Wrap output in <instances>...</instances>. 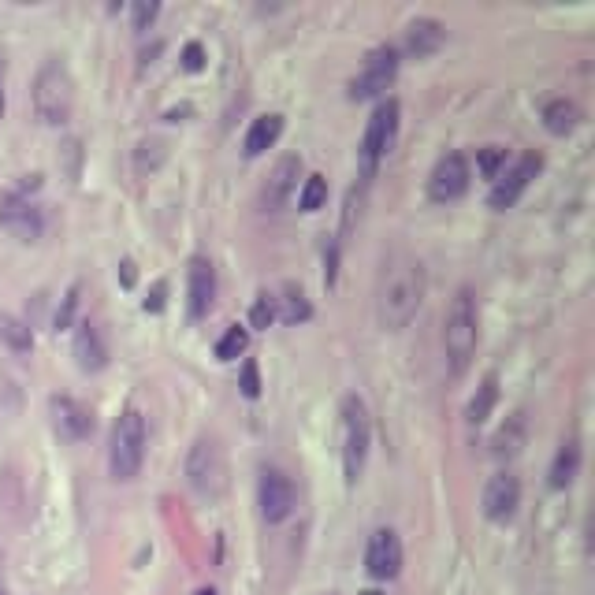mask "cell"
Segmentation results:
<instances>
[{
	"mask_svg": "<svg viewBox=\"0 0 595 595\" xmlns=\"http://www.w3.org/2000/svg\"><path fill=\"white\" fill-rule=\"evenodd\" d=\"M424 298V268L410 253H391L380 272V291H376V313L387 331H402L417 317V305Z\"/></svg>",
	"mask_w": 595,
	"mask_h": 595,
	"instance_id": "obj_1",
	"label": "cell"
},
{
	"mask_svg": "<svg viewBox=\"0 0 595 595\" xmlns=\"http://www.w3.org/2000/svg\"><path fill=\"white\" fill-rule=\"evenodd\" d=\"M71 108H75V82H71V71H67L64 60H45L34 75V112H38L41 123L49 127H60L71 119Z\"/></svg>",
	"mask_w": 595,
	"mask_h": 595,
	"instance_id": "obj_2",
	"label": "cell"
},
{
	"mask_svg": "<svg viewBox=\"0 0 595 595\" xmlns=\"http://www.w3.org/2000/svg\"><path fill=\"white\" fill-rule=\"evenodd\" d=\"M476 335H480V328H476V298L469 287H462L450 302L447 320H443V346H447L454 372L469 369V361L476 354Z\"/></svg>",
	"mask_w": 595,
	"mask_h": 595,
	"instance_id": "obj_3",
	"label": "cell"
},
{
	"mask_svg": "<svg viewBox=\"0 0 595 595\" xmlns=\"http://www.w3.org/2000/svg\"><path fill=\"white\" fill-rule=\"evenodd\" d=\"M146 462V417L138 410H123L112 424V443H108V469L116 480H134Z\"/></svg>",
	"mask_w": 595,
	"mask_h": 595,
	"instance_id": "obj_4",
	"label": "cell"
},
{
	"mask_svg": "<svg viewBox=\"0 0 595 595\" xmlns=\"http://www.w3.org/2000/svg\"><path fill=\"white\" fill-rule=\"evenodd\" d=\"M186 480H190V488L194 495H201L205 503H216V499H224L227 491V458H224V447L216 443V439L201 436L190 454H186Z\"/></svg>",
	"mask_w": 595,
	"mask_h": 595,
	"instance_id": "obj_5",
	"label": "cell"
},
{
	"mask_svg": "<svg viewBox=\"0 0 595 595\" xmlns=\"http://www.w3.org/2000/svg\"><path fill=\"white\" fill-rule=\"evenodd\" d=\"M369 443H372L369 410H365V402L357 395H346L343 398V469L350 484H357L361 473H365Z\"/></svg>",
	"mask_w": 595,
	"mask_h": 595,
	"instance_id": "obj_6",
	"label": "cell"
},
{
	"mask_svg": "<svg viewBox=\"0 0 595 595\" xmlns=\"http://www.w3.org/2000/svg\"><path fill=\"white\" fill-rule=\"evenodd\" d=\"M398 101L395 97H387L384 105L372 112L369 119V131H365V142H361V172L369 179L376 172V164L395 149V138H398Z\"/></svg>",
	"mask_w": 595,
	"mask_h": 595,
	"instance_id": "obj_7",
	"label": "cell"
},
{
	"mask_svg": "<svg viewBox=\"0 0 595 595\" xmlns=\"http://www.w3.org/2000/svg\"><path fill=\"white\" fill-rule=\"evenodd\" d=\"M398 75V49L395 45H376L369 56H365V64L357 71V79L350 82V97L354 101H365V97H376V93H384Z\"/></svg>",
	"mask_w": 595,
	"mask_h": 595,
	"instance_id": "obj_8",
	"label": "cell"
},
{
	"mask_svg": "<svg viewBox=\"0 0 595 595\" xmlns=\"http://www.w3.org/2000/svg\"><path fill=\"white\" fill-rule=\"evenodd\" d=\"M543 168V157L540 153H525V157L517 160L510 172H503L499 179H495V186H491V209H510L525 190H529V183L540 175Z\"/></svg>",
	"mask_w": 595,
	"mask_h": 595,
	"instance_id": "obj_9",
	"label": "cell"
},
{
	"mask_svg": "<svg viewBox=\"0 0 595 595\" xmlns=\"http://www.w3.org/2000/svg\"><path fill=\"white\" fill-rule=\"evenodd\" d=\"M469 190V164L462 153H447L436 160L428 175V198L432 201H458Z\"/></svg>",
	"mask_w": 595,
	"mask_h": 595,
	"instance_id": "obj_10",
	"label": "cell"
},
{
	"mask_svg": "<svg viewBox=\"0 0 595 595\" xmlns=\"http://www.w3.org/2000/svg\"><path fill=\"white\" fill-rule=\"evenodd\" d=\"M294 480L283 469H265L261 473V514L268 525H279L294 514Z\"/></svg>",
	"mask_w": 595,
	"mask_h": 595,
	"instance_id": "obj_11",
	"label": "cell"
},
{
	"mask_svg": "<svg viewBox=\"0 0 595 595\" xmlns=\"http://www.w3.org/2000/svg\"><path fill=\"white\" fill-rule=\"evenodd\" d=\"M0 227L30 242V238L41 235V209L30 198H23V194L4 190L0 194Z\"/></svg>",
	"mask_w": 595,
	"mask_h": 595,
	"instance_id": "obj_12",
	"label": "cell"
},
{
	"mask_svg": "<svg viewBox=\"0 0 595 595\" xmlns=\"http://www.w3.org/2000/svg\"><path fill=\"white\" fill-rule=\"evenodd\" d=\"M365 569L376 581H391L402 569V543H398L395 529H376L369 540V551H365Z\"/></svg>",
	"mask_w": 595,
	"mask_h": 595,
	"instance_id": "obj_13",
	"label": "cell"
},
{
	"mask_svg": "<svg viewBox=\"0 0 595 595\" xmlns=\"http://www.w3.org/2000/svg\"><path fill=\"white\" fill-rule=\"evenodd\" d=\"M49 410H53V424L56 432L64 439H71V443H79V439H86L93 432V413L82 406L79 398H67V395H53V402H49Z\"/></svg>",
	"mask_w": 595,
	"mask_h": 595,
	"instance_id": "obj_14",
	"label": "cell"
},
{
	"mask_svg": "<svg viewBox=\"0 0 595 595\" xmlns=\"http://www.w3.org/2000/svg\"><path fill=\"white\" fill-rule=\"evenodd\" d=\"M186 294H190V317L201 320L212 309V298H216V268H212L209 257H194L190 261Z\"/></svg>",
	"mask_w": 595,
	"mask_h": 595,
	"instance_id": "obj_15",
	"label": "cell"
},
{
	"mask_svg": "<svg viewBox=\"0 0 595 595\" xmlns=\"http://www.w3.org/2000/svg\"><path fill=\"white\" fill-rule=\"evenodd\" d=\"M517 506H521V484H517V476L510 473L491 476L488 488H484V514H488V521H510L517 514Z\"/></svg>",
	"mask_w": 595,
	"mask_h": 595,
	"instance_id": "obj_16",
	"label": "cell"
},
{
	"mask_svg": "<svg viewBox=\"0 0 595 595\" xmlns=\"http://www.w3.org/2000/svg\"><path fill=\"white\" fill-rule=\"evenodd\" d=\"M298 175H302V157H283L272 168V175H268L265 190H261V205H265L268 212L283 209V201L294 194V186H298Z\"/></svg>",
	"mask_w": 595,
	"mask_h": 595,
	"instance_id": "obj_17",
	"label": "cell"
},
{
	"mask_svg": "<svg viewBox=\"0 0 595 595\" xmlns=\"http://www.w3.org/2000/svg\"><path fill=\"white\" fill-rule=\"evenodd\" d=\"M447 41V30H443V23L439 19H428V15H421V19H413L410 27H406V53L413 56V60H424V56H432Z\"/></svg>",
	"mask_w": 595,
	"mask_h": 595,
	"instance_id": "obj_18",
	"label": "cell"
},
{
	"mask_svg": "<svg viewBox=\"0 0 595 595\" xmlns=\"http://www.w3.org/2000/svg\"><path fill=\"white\" fill-rule=\"evenodd\" d=\"M75 361H79L82 372H101L108 365V346L90 320H82L79 331H75Z\"/></svg>",
	"mask_w": 595,
	"mask_h": 595,
	"instance_id": "obj_19",
	"label": "cell"
},
{
	"mask_svg": "<svg viewBox=\"0 0 595 595\" xmlns=\"http://www.w3.org/2000/svg\"><path fill=\"white\" fill-rule=\"evenodd\" d=\"M283 134V116L268 112V116L253 119V127L246 131V157H261L265 149H272Z\"/></svg>",
	"mask_w": 595,
	"mask_h": 595,
	"instance_id": "obj_20",
	"label": "cell"
},
{
	"mask_svg": "<svg viewBox=\"0 0 595 595\" xmlns=\"http://www.w3.org/2000/svg\"><path fill=\"white\" fill-rule=\"evenodd\" d=\"M581 473V443L577 439H566L555 454V465H551V488H569Z\"/></svg>",
	"mask_w": 595,
	"mask_h": 595,
	"instance_id": "obj_21",
	"label": "cell"
},
{
	"mask_svg": "<svg viewBox=\"0 0 595 595\" xmlns=\"http://www.w3.org/2000/svg\"><path fill=\"white\" fill-rule=\"evenodd\" d=\"M577 119H581V108L573 105V101H566V97H558V101H551V105L543 108V127L551 134H569L577 127Z\"/></svg>",
	"mask_w": 595,
	"mask_h": 595,
	"instance_id": "obj_22",
	"label": "cell"
},
{
	"mask_svg": "<svg viewBox=\"0 0 595 595\" xmlns=\"http://www.w3.org/2000/svg\"><path fill=\"white\" fill-rule=\"evenodd\" d=\"M495 402H499V380H495V376H488L484 384L476 387V395L469 398V410H465L469 424H484V421H488L491 410H495Z\"/></svg>",
	"mask_w": 595,
	"mask_h": 595,
	"instance_id": "obj_23",
	"label": "cell"
},
{
	"mask_svg": "<svg viewBox=\"0 0 595 595\" xmlns=\"http://www.w3.org/2000/svg\"><path fill=\"white\" fill-rule=\"evenodd\" d=\"M0 343L8 346V350H15V354H27L30 346H34V331L23 320L0 313Z\"/></svg>",
	"mask_w": 595,
	"mask_h": 595,
	"instance_id": "obj_24",
	"label": "cell"
},
{
	"mask_svg": "<svg viewBox=\"0 0 595 595\" xmlns=\"http://www.w3.org/2000/svg\"><path fill=\"white\" fill-rule=\"evenodd\" d=\"M276 302H283V313H279V320H287V324H298V320L313 317V309H309V302H305V294L298 291V287H287V291H283V298H276Z\"/></svg>",
	"mask_w": 595,
	"mask_h": 595,
	"instance_id": "obj_25",
	"label": "cell"
},
{
	"mask_svg": "<svg viewBox=\"0 0 595 595\" xmlns=\"http://www.w3.org/2000/svg\"><path fill=\"white\" fill-rule=\"evenodd\" d=\"M246 346H250V331L235 324V328H227L224 339L216 343V357H220V361H235V357L246 354Z\"/></svg>",
	"mask_w": 595,
	"mask_h": 595,
	"instance_id": "obj_26",
	"label": "cell"
},
{
	"mask_svg": "<svg viewBox=\"0 0 595 595\" xmlns=\"http://www.w3.org/2000/svg\"><path fill=\"white\" fill-rule=\"evenodd\" d=\"M324 201H328V179H324V175H309L302 186V194H298V209L317 212Z\"/></svg>",
	"mask_w": 595,
	"mask_h": 595,
	"instance_id": "obj_27",
	"label": "cell"
},
{
	"mask_svg": "<svg viewBox=\"0 0 595 595\" xmlns=\"http://www.w3.org/2000/svg\"><path fill=\"white\" fill-rule=\"evenodd\" d=\"M503 164H506V149L503 146H484L476 153V168L484 179H499L503 175Z\"/></svg>",
	"mask_w": 595,
	"mask_h": 595,
	"instance_id": "obj_28",
	"label": "cell"
},
{
	"mask_svg": "<svg viewBox=\"0 0 595 595\" xmlns=\"http://www.w3.org/2000/svg\"><path fill=\"white\" fill-rule=\"evenodd\" d=\"M250 320H253V328H272V320H279L276 298H272V294H257Z\"/></svg>",
	"mask_w": 595,
	"mask_h": 595,
	"instance_id": "obj_29",
	"label": "cell"
},
{
	"mask_svg": "<svg viewBox=\"0 0 595 595\" xmlns=\"http://www.w3.org/2000/svg\"><path fill=\"white\" fill-rule=\"evenodd\" d=\"M75 309H79V287H71V291L64 294V302H60V309H56V331L71 328V320H75Z\"/></svg>",
	"mask_w": 595,
	"mask_h": 595,
	"instance_id": "obj_30",
	"label": "cell"
},
{
	"mask_svg": "<svg viewBox=\"0 0 595 595\" xmlns=\"http://www.w3.org/2000/svg\"><path fill=\"white\" fill-rule=\"evenodd\" d=\"M242 395L246 398H257L261 395V372H257V361H246V365H242Z\"/></svg>",
	"mask_w": 595,
	"mask_h": 595,
	"instance_id": "obj_31",
	"label": "cell"
},
{
	"mask_svg": "<svg viewBox=\"0 0 595 595\" xmlns=\"http://www.w3.org/2000/svg\"><path fill=\"white\" fill-rule=\"evenodd\" d=\"M157 12H160V4H153V0H142V4H134L131 8V15H134V30H146L153 19H157Z\"/></svg>",
	"mask_w": 595,
	"mask_h": 595,
	"instance_id": "obj_32",
	"label": "cell"
},
{
	"mask_svg": "<svg viewBox=\"0 0 595 595\" xmlns=\"http://www.w3.org/2000/svg\"><path fill=\"white\" fill-rule=\"evenodd\" d=\"M183 67L186 71H201V67H205V49H201L198 41H190L183 49Z\"/></svg>",
	"mask_w": 595,
	"mask_h": 595,
	"instance_id": "obj_33",
	"label": "cell"
},
{
	"mask_svg": "<svg viewBox=\"0 0 595 595\" xmlns=\"http://www.w3.org/2000/svg\"><path fill=\"white\" fill-rule=\"evenodd\" d=\"M164 294H168V283H153V291H149L146 298L149 313H160V309H164Z\"/></svg>",
	"mask_w": 595,
	"mask_h": 595,
	"instance_id": "obj_34",
	"label": "cell"
},
{
	"mask_svg": "<svg viewBox=\"0 0 595 595\" xmlns=\"http://www.w3.org/2000/svg\"><path fill=\"white\" fill-rule=\"evenodd\" d=\"M119 276H123V287H134V265L131 261H123V265H119Z\"/></svg>",
	"mask_w": 595,
	"mask_h": 595,
	"instance_id": "obj_35",
	"label": "cell"
},
{
	"mask_svg": "<svg viewBox=\"0 0 595 595\" xmlns=\"http://www.w3.org/2000/svg\"><path fill=\"white\" fill-rule=\"evenodd\" d=\"M0 116H4V86H0Z\"/></svg>",
	"mask_w": 595,
	"mask_h": 595,
	"instance_id": "obj_36",
	"label": "cell"
},
{
	"mask_svg": "<svg viewBox=\"0 0 595 595\" xmlns=\"http://www.w3.org/2000/svg\"><path fill=\"white\" fill-rule=\"evenodd\" d=\"M198 595H216V592H212V588H201V592Z\"/></svg>",
	"mask_w": 595,
	"mask_h": 595,
	"instance_id": "obj_37",
	"label": "cell"
},
{
	"mask_svg": "<svg viewBox=\"0 0 595 595\" xmlns=\"http://www.w3.org/2000/svg\"><path fill=\"white\" fill-rule=\"evenodd\" d=\"M0 595H8V588H4V581H0Z\"/></svg>",
	"mask_w": 595,
	"mask_h": 595,
	"instance_id": "obj_38",
	"label": "cell"
}]
</instances>
